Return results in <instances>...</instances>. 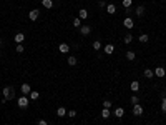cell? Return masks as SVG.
<instances>
[{
  "label": "cell",
  "instance_id": "cell-18",
  "mask_svg": "<svg viewBox=\"0 0 166 125\" xmlns=\"http://www.w3.org/2000/svg\"><path fill=\"white\" fill-rule=\"evenodd\" d=\"M66 62H68V65H70V67H73V65H77V57H73V55H70V57H68V60H66Z\"/></svg>",
  "mask_w": 166,
  "mask_h": 125
},
{
  "label": "cell",
  "instance_id": "cell-17",
  "mask_svg": "<svg viewBox=\"0 0 166 125\" xmlns=\"http://www.w3.org/2000/svg\"><path fill=\"white\" fill-rule=\"evenodd\" d=\"M130 88H131L133 92H138V90H140V83H138L136 80H134V82H131V85H130Z\"/></svg>",
  "mask_w": 166,
  "mask_h": 125
},
{
  "label": "cell",
  "instance_id": "cell-1",
  "mask_svg": "<svg viewBox=\"0 0 166 125\" xmlns=\"http://www.w3.org/2000/svg\"><path fill=\"white\" fill-rule=\"evenodd\" d=\"M3 99H5V100L15 99V88H13V87H5V88H3Z\"/></svg>",
  "mask_w": 166,
  "mask_h": 125
},
{
  "label": "cell",
  "instance_id": "cell-4",
  "mask_svg": "<svg viewBox=\"0 0 166 125\" xmlns=\"http://www.w3.org/2000/svg\"><path fill=\"white\" fill-rule=\"evenodd\" d=\"M20 90L23 95H30V92H32V88H30V83H23V85L20 87Z\"/></svg>",
  "mask_w": 166,
  "mask_h": 125
},
{
  "label": "cell",
  "instance_id": "cell-15",
  "mask_svg": "<svg viewBox=\"0 0 166 125\" xmlns=\"http://www.w3.org/2000/svg\"><path fill=\"white\" fill-rule=\"evenodd\" d=\"M57 115H58V117H65V115H66L65 107H58V109H57Z\"/></svg>",
  "mask_w": 166,
  "mask_h": 125
},
{
  "label": "cell",
  "instance_id": "cell-25",
  "mask_svg": "<svg viewBox=\"0 0 166 125\" xmlns=\"http://www.w3.org/2000/svg\"><path fill=\"white\" fill-rule=\"evenodd\" d=\"M73 27H75V29H80V27H82V20H80L78 17H77V19H73Z\"/></svg>",
  "mask_w": 166,
  "mask_h": 125
},
{
  "label": "cell",
  "instance_id": "cell-32",
  "mask_svg": "<svg viewBox=\"0 0 166 125\" xmlns=\"http://www.w3.org/2000/svg\"><path fill=\"white\" fill-rule=\"evenodd\" d=\"M131 104H133V105L140 104V100H138V97H136V95H133V97H131Z\"/></svg>",
  "mask_w": 166,
  "mask_h": 125
},
{
  "label": "cell",
  "instance_id": "cell-16",
  "mask_svg": "<svg viewBox=\"0 0 166 125\" xmlns=\"http://www.w3.org/2000/svg\"><path fill=\"white\" fill-rule=\"evenodd\" d=\"M42 5L45 8H52L53 7V0H42Z\"/></svg>",
  "mask_w": 166,
  "mask_h": 125
},
{
  "label": "cell",
  "instance_id": "cell-36",
  "mask_svg": "<svg viewBox=\"0 0 166 125\" xmlns=\"http://www.w3.org/2000/svg\"><path fill=\"white\" fill-rule=\"evenodd\" d=\"M2 43H3V42H2V38H0V45H2Z\"/></svg>",
  "mask_w": 166,
  "mask_h": 125
},
{
  "label": "cell",
  "instance_id": "cell-11",
  "mask_svg": "<svg viewBox=\"0 0 166 125\" xmlns=\"http://www.w3.org/2000/svg\"><path fill=\"white\" fill-rule=\"evenodd\" d=\"M123 115H125L123 107H116V109H115V117H120V118H121Z\"/></svg>",
  "mask_w": 166,
  "mask_h": 125
},
{
  "label": "cell",
  "instance_id": "cell-2",
  "mask_svg": "<svg viewBox=\"0 0 166 125\" xmlns=\"http://www.w3.org/2000/svg\"><path fill=\"white\" fill-rule=\"evenodd\" d=\"M28 104H30V100L27 99V95H23V97H20V99H19V107H20V109H27Z\"/></svg>",
  "mask_w": 166,
  "mask_h": 125
},
{
  "label": "cell",
  "instance_id": "cell-35",
  "mask_svg": "<svg viewBox=\"0 0 166 125\" xmlns=\"http://www.w3.org/2000/svg\"><path fill=\"white\" fill-rule=\"evenodd\" d=\"M38 125H48V123L45 122V120H38Z\"/></svg>",
  "mask_w": 166,
  "mask_h": 125
},
{
  "label": "cell",
  "instance_id": "cell-13",
  "mask_svg": "<svg viewBox=\"0 0 166 125\" xmlns=\"http://www.w3.org/2000/svg\"><path fill=\"white\" fill-rule=\"evenodd\" d=\"M87 17H88V12L85 10V8H82V10L78 12V19H80V20H85Z\"/></svg>",
  "mask_w": 166,
  "mask_h": 125
},
{
  "label": "cell",
  "instance_id": "cell-24",
  "mask_svg": "<svg viewBox=\"0 0 166 125\" xmlns=\"http://www.w3.org/2000/svg\"><path fill=\"white\" fill-rule=\"evenodd\" d=\"M38 97H40V93H38L37 90H32V92H30V99H32V100H37Z\"/></svg>",
  "mask_w": 166,
  "mask_h": 125
},
{
  "label": "cell",
  "instance_id": "cell-7",
  "mask_svg": "<svg viewBox=\"0 0 166 125\" xmlns=\"http://www.w3.org/2000/svg\"><path fill=\"white\" fill-rule=\"evenodd\" d=\"M103 52H105L106 55H111V53L115 52V47L111 45V43H108V45H105V47H103Z\"/></svg>",
  "mask_w": 166,
  "mask_h": 125
},
{
  "label": "cell",
  "instance_id": "cell-20",
  "mask_svg": "<svg viewBox=\"0 0 166 125\" xmlns=\"http://www.w3.org/2000/svg\"><path fill=\"white\" fill-rule=\"evenodd\" d=\"M134 12H136V15H138V17H141L143 13H145V7H143V5H138V7H136V10H134Z\"/></svg>",
  "mask_w": 166,
  "mask_h": 125
},
{
  "label": "cell",
  "instance_id": "cell-19",
  "mask_svg": "<svg viewBox=\"0 0 166 125\" xmlns=\"http://www.w3.org/2000/svg\"><path fill=\"white\" fill-rule=\"evenodd\" d=\"M126 59L128 60H134V59H136V53H134L133 50H128L126 52Z\"/></svg>",
  "mask_w": 166,
  "mask_h": 125
},
{
  "label": "cell",
  "instance_id": "cell-23",
  "mask_svg": "<svg viewBox=\"0 0 166 125\" xmlns=\"http://www.w3.org/2000/svg\"><path fill=\"white\" fill-rule=\"evenodd\" d=\"M131 40H133V35L131 33H126V35H125V38H123V42L125 43H131Z\"/></svg>",
  "mask_w": 166,
  "mask_h": 125
},
{
  "label": "cell",
  "instance_id": "cell-14",
  "mask_svg": "<svg viewBox=\"0 0 166 125\" xmlns=\"http://www.w3.org/2000/svg\"><path fill=\"white\" fill-rule=\"evenodd\" d=\"M106 12H108L110 15H113V13H116V7L113 3H110V5H106Z\"/></svg>",
  "mask_w": 166,
  "mask_h": 125
},
{
  "label": "cell",
  "instance_id": "cell-3",
  "mask_svg": "<svg viewBox=\"0 0 166 125\" xmlns=\"http://www.w3.org/2000/svg\"><path fill=\"white\" fill-rule=\"evenodd\" d=\"M133 115H136V117H140V115H143V107L140 104L133 105Z\"/></svg>",
  "mask_w": 166,
  "mask_h": 125
},
{
  "label": "cell",
  "instance_id": "cell-26",
  "mask_svg": "<svg viewBox=\"0 0 166 125\" xmlns=\"http://www.w3.org/2000/svg\"><path fill=\"white\" fill-rule=\"evenodd\" d=\"M138 38H140V42H143V43H146L148 40H150V37H148L146 33H141V35H140V37H138Z\"/></svg>",
  "mask_w": 166,
  "mask_h": 125
},
{
  "label": "cell",
  "instance_id": "cell-28",
  "mask_svg": "<svg viewBox=\"0 0 166 125\" xmlns=\"http://www.w3.org/2000/svg\"><path fill=\"white\" fill-rule=\"evenodd\" d=\"M93 48H95V50H100V48H101V43L98 42V40H95V42H93Z\"/></svg>",
  "mask_w": 166,
  "mask_h": 125
},
{
  "label": "cell",
  "instance_id": "cell-30",
  "mask_svg": "<svg viewBox=\"0 0 166 125\" xmlns=\"http://www.w3.org/2000/svg\"><path fill=\"white\" fill-rule=\"evenodd\" d=\"M161 110H163V113H166V99H163L161 102Z\"/></svg>",
  "mask_w": 166,
  "mask_h": 125
},
{
  "label": "cell",
  "instance_id": "cell-9",
  "mask_svg": "<svg viewBox=\"0 0 166 125\" xmlns=\"http://www.w3.org/2000/svg\"><path fill=\"white\" fill-rule=\"evenodd\" d=\"M153 72H155V75H156V77H164V69H163V67H156V69L153 70Z\"/></svg>",
  "mask_w": 166,
  "mask_h": 125
},
{
  "label": "cell",
  "instance_id": "cell-31",
  "mask_svg": "<svg viewBox=\"0 0 166 125\" xmlns=\"http://www.w3.org/2000/svg\"><path fill=\"white\" fill-rule=\"evenodd\" d=\"M110 107H111V102H110V100H105V102H103V109H110Z\"/></svg>",
  "mask_w": 166,
  "mask_h": 125
},
{
  "label": "cell",
  "instance_id": "cell-34",
  "mask_svg": "<svg viewBox=\"0 0 166 125\" xmlns=\"http://www.w3.org/2000/svg\"><path fill=\"white\" fill-rule=\"evenodd\" d=\"M98 7L103 8V7H105V2H103V0H100V2H98Z\"/></svg>",
  "mask_w": 166,
  "mask_h": 125
},
{
  "label": "cell",
  "instance_id": "cell-6",
  "mask_svg": "<svg viewBox=\"0 0 166 125\" xmlns=\"http://www.w3.org/2000/svg\"><path fill=\"white\" fill-rule=\"evenodd\" d=\"M90 32H91V27H90V25H82V27H80V33H82V35H88Z\"/></svg>",
  "mask_w": 166,
  "mask_h": 125
},
{
  "label": "cell",
  "instance_id": "cell-22",
  "mask_svg": "<svg viewBox=\"0 0 166 125\" xmlns=\"http://www.w3.org/2000/svg\"><path fill=\"white\" fill-rule=\"evenodd\" d=\"M101 117L103 118H110V109H103L101 110Z\"/></svg>",
  "mask_w": 166,
  "mask_h": 125
},
{
  "label": "cell",
  "instance_id": "cell-10",
  "mask_svg": "<svg viewBox=\"0 0 166 125\" xmlns=\"http://www.w3.org/2000/svg\"><path fill=\"white\" fill-rule=\"evenodd\" d=\"M58 50H60V53H68V52H70V47H68V43H60Z\"/></svg>",
  "mask_w": 166,
  "mask_h": 125
},
{
  "label": "cell",
  "instance_id": "cell-27",
  "mask_svg": "<svg viewBox=\"0 0 166 125\" xmlns=\"http://www.w3.org/2000/svg\"><path fill=\"white\" fill-rule=\"evenodd\" d=\"M131 3H133V0H123V7L125 8H130V7H131Z\"/></svg>",
  "mask_w": 166,
  "mask_h": 125
},
{
  "label": "cell",
  "instance_id": "cell-21",
  "mask_svg": "<svg viewBox=\"0 0 166 125\" xmlns=\"http://www.w3.org/2000/svg\"><path fill=\"white\" fill-rule=\"evenodd\" d=\"M145 77H148V78H153V77H155V72H153L151 69H146V70H145Z\"/></svg>",
  "mask_w": 166,
  "mask_h": 125
},
{
  "label": "cell",
  "instance_id": "cell-12",
  "mask_svg": "<svg viewBox=\"0 0 166 125\" xmlns=\"http://www.w3.org/2000/svg\"><path fill=\"white\" fill-rule=\"evenodd\" d=\"M123 25L126 27V29H133V25H134V24H133V20L128 17V19H125V20H123Z\"/></svg>",
  "mask_w": 166,
  "mask_h": 125
},
{
  "label": "cell",
  "instance_id": "cell-33",
  "mask_svg": "<svg viewBox=\"0 0 166 125\" xmlns=\"http://www.w3.org/2000/svg\"><path fill=\"white\" fill-rule=\"evenodd\" d=\"M68 117H77V112H75V110H70V112H68Z\"/></svg>",
  "mask_w": 166,
  "mask_h": 125
},
{
  "label": "cell",
  "instance_id": "cell-37",
  "mask_svg": "<svg viewBox=\"0 0 166 125\" xmlns=\"http://www.w3.org/2000/svg\"><path fill=\"white\" fill-rule=\"evenodd\" d=\"M146 125H150V123H146Z\"/></svg>",
  "mask_w": 166,
  "mask_h": 125
},
{
  "label": "cell",
  "instance_id": "cell-29",
  "mask_svg": "<svg viewBox=\"0 0 166 125\" xmlns=\"http://www.w3.org/2000/svg\"><path fill=\"white\" fill-rule=\"evenodd\" d=\"M23 50H25V48H23V45H22V43H17V53H22Z\"/></svg>",
  "mask_w": 166,
  "mask_h": 125
},
{
  "label": "cell",
  "instance_id": "cell-8",
  "mask_svg": "<svg viewBox=\"0 0 166 125\" xmlns=\"http://www.w3.org/2000/svg\"><path fill=\"white\" fill-rule=\"evenodd\" d=\"M13 40H15V43H22L25 40V35L22 33V32H19V33H15V37H13Z\"/></svg>",
  "mask_w": 166,
  "mask_h": 125
},
{
  "label": "cell",
  "instance_id": "cell-5",
  "mask_svg": "<svg viewBox=\"0 0 166 125\" xmlns=\"http://www.w3.org/2000/svg\"><path fill=\"white\" fill-rule=\"evenodd\" d=\"M40 17V10H30L28 12V19L30 20H37Z\"/></svg>",
  "mask_w": 166,
  "mask_h": 125
}]
</instances>
